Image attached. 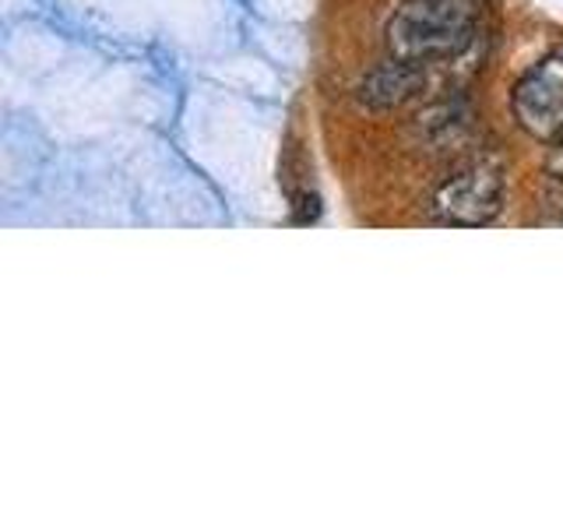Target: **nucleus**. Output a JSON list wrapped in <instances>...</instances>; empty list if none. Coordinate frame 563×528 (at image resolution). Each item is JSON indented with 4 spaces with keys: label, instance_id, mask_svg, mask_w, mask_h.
I'll return each instance as SVG.
<instances>
[{
    "label": "nucleus",
    "instance_id": "obj_6",
    "mask_svg": "<svg viewBox=\"0 0 563 528\" xmlns=\"http://www.w3.org/2000/svg\"><path fill=\"white\" fill-rule=\"evenodd\" d=\"M550 180H553V205L563 211V148L553 155V163H550Z\"/></svg>",
    "mask_w": 563,
    "mask_h": 528
},
{
    "label": "nucleus",
    "instance_id": "obj_5",
    "mask_svg": "<svg viewBox=\"0 0 563 528\" xmlns=\"http://www.w3.org/2000/svg\"><path fill=\"white\" fill-rule=\"evenodd\" d=\"M472 128H475V113H472V106L462 102V99L433 102L416 120V134H419V141L430 152H454V148H462L465 141L472 138Z\"/></svg>",
    "mask_w": 563,
    "mask_h": 528
},
{
    "label": "nucleus",
    "instance_id": "obj_3",
    "mask_svg": "<svg viewBox=\"0 0 563 528\" xmlns=\"http://www.w3.org/2000/svg\"><path fill=\"white\" fill-rule=\"evenodd\" d=\"M510 110L525 134L563 145V50L536 64L518 81Z\"/></svg>",
    "mask_w": 563,
    "mask_h": 528
},
{
    "label": "nucleus",
    "instance_id": "obj_2",
    "mask_svg": "<svg viewBox=\"0 0 563 528\" xmlns=\"http://www.w3.org/2000/svg\"><path fill=\"white\" fill-rule=\"evenodd\" d=\"M504 208V166L493 158H468L437 184L430 211L444 226H486Z\"/></svg>",
    "mask_w": 563,
    "mask_h": 528
},
{
    "label": "nucleus",
    "instance_id": "obj_4",
    "mask_svg": "<svg viewBox=\"0 0 563 528\" xmlns=\"http://www.w3.org/2000/svg\"><path fill=\"white\" fill-rule=\"evenodd\" d=\"M422 70H427L422 64H409L401 57L377 64L360 81V102L369 106V110H398V106L412 102L422 92V85H427Z\"/></svg>",
    "mask_w": 563,
    "mask_h": 528
},
{
    "label": "nucleus",
    "instance_id": "obj_1",
    "mask_svg": "<svg viewBox=\"0 0 563 528\" xmlns=\"http://www.w3.org/2000/svg\"><path fill=\"white\" fill-rule=\"evenodd\" d=\"M475 43L472 0H405L387 22V50L409 64H448Z\"/></svg>",
    "mask_w": 563,
    "mask_h": 528
}]
</instances>
